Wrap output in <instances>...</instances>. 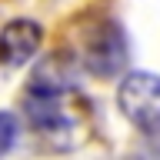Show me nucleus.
I'll return each mask as SVG.
<instances>
[{"label": "nucleus", "mask_w": 160, "mask_h": 160, "mask_svg": "<svg viewBox=\"0 0 160 160\" xmlns=\"http://www.w3.org/2000/svg\"><path fill=\"white\" fill-rule=\"evenodd\" d=\"M120 113L143 133H160V77L150 70H130L117 87Z\"/></svg>", "instance_id": "1"}, {"label": "nucleus", "mask_w": 160, "mask_h": 160, "mask_svg": "<svg viewBox=\"0 0 160 160\" xmlns=\"http://www.w3.org/2000/svg\"><path fill=\"white\" fill-rule=\"evenodd\" d=\"M77 73L80 63L77 57H70L67 50H57L50 53L47 60H40L33 73H30L27 93H50V97H70L77 90Z\"/></svg>", "instance_id": "4"}, {"label": "nucleus", "mask_w": 160, "mask_h": 160, "mask_svg": "<svg viewBox=\"0 0 160 160\" xmlns=\"http://www.w3.org/2000/svg\"><path fill=\"white\" fill-rule=\"evenodd\" d=\"M20 137V120L10 110H0V153H7Z\"/></svg>", "instance_id": "6"}, {"label": "nucleus", "mask_w": 160, "mask_h": 160, "mask_svg": "<svg viewBox=\"0 0 160 160\" xmlns=\"http://www.w3.org/2000/svg\"><path fill=\"white\" fill-rule=\"evenodd\" d=\"M63 100L67 97H50V93H27L23 97L27 123L53 147H70L77 140V120L70 117Z\"/></svg>", "instance_id": "3"}, {"label": "nucleus", "mask_w": 160, "mask_h": 160, "mask_svg": "<svg viewBox=\"0 0 160 160\" xmlns=\"http://www.w3.org/2000/svg\"><path fill=\"white\" fill-rule=\"evenodd\" d=\"M130 60V40L123 33L117 20H100L97 27L87 33L83 40V53H80V63L93 73V77H120L123 67Z\"/></svg>", "instance_id": "2"}, {"label": "nucleus", "mask_w": 160, "mask_h": 160, "mask_svg": "<svg viewBox=\"0 0 160 160\" xmlns=\"http://www.w3.org/2000/svg\"><path fill=\"white\" fill-rule=\"evenodd\" d=\"M43 43V27L30 17H17L0 30V63L3 67H23L37 57Z\"/></svg>", "instance_id": "5"}]
</instances>
